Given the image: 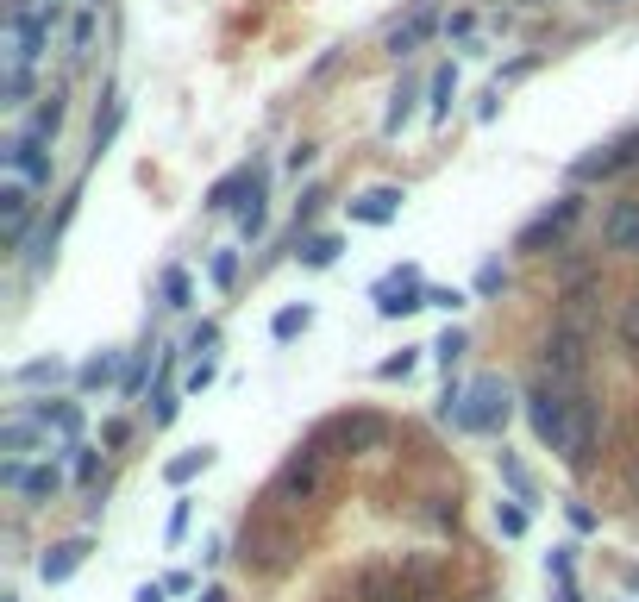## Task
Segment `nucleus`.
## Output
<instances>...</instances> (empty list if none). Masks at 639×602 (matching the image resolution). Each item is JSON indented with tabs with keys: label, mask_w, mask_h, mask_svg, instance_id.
I'll return each instance as SVG.
<instances>
[{
	"label": "nucleus",
	"mask_w": 639,
	"mask_h": 602,
	"mask_svg": "<svg viewBox=\"0 0 639 602\" xmlns=\"http://www.w3.org/2000/svg\"><path fill=\"white\" fill-rule=\"evenodd\" d=\"M577 396L583 389H558V383H539L527 396V421L539 433V446H552L564 465H571V446H577Z\"/></svg>",
	"instance_id": "obj_1"
},
{
	"label": "nucleus",
	"mask_w": 639,
	"mask_h": 602,
	"mask_svg": "<svg viewBox=\"0 0 639 602\" xmlns=\"http://www.w3.org/2000/svg\"><path fill=\"white\" fill-rule=\"evenodd\" d=\"M439 414L458 421L464 433H502L508 414H514V389L502 377H477V383H464L458 402H439Z\"/></svg>",
	"instance_id": "obj_2"
},
{
	"label": "nucleus",
	"mask_w": 639,
	"mask_h": 602,
	"mask_svg": "<svg viewBox=\"0 0 639 602\" xmlns=\"http://www.w3.org/2000/svg\"><path fill=\"white\" fill-rule=\"evenodd\" d=\"M295 546H301V534L289 521L276 515V508H257V515L245 521V534H239V559L251 565V571H264V577H276L282 565L295 559Z\"/></svg>",
	"instance_id": "obj_3"
},
{
	"label": "nucleus",
	"mask_w": 639,
	"mask_h": 602,
	"mask_svg": "<svg viewBox=\"0 0 639 602\" xmlns=\"http://www.w3.org/2000/svg\"><path fill=\"white\" fill-rule=\"evenodd\" d=\"M320 483H326V446H320V439H307V446H295V452H289V465L276 471L270 502H276V508L314 502V496H320Z\"/></svg>",
	"instance_id": "obj_4"
},
{
	"label": "nucleus",
	"mask_w": 639,
	"mask_h": 602,
	"mask_svg": "<svg viewBox=\"0 0 639 602\" xmlns=\"http://www.w3.org/2000/svg\"><path fill=\"white\" fill-rule=\"evenodd\" d=\"M0 164H7V176L32 182L38 195L57 182V151H51V138H38V132H26V126L7 132V145H0Z\"/></svg>",
	"instance_id": "obj_5"
},
{
	"label": "nucleus",
	"mask_w": 639,
	"mask_h": 602,
	"mask_svg": "<svg viewBox=\"0 0 639 602\" xmlns=\"http://www.w3.org/2000/svg\"><path fill=\"white\" fill-rule=\"evenodd\" d=\"M583 370H589V333H583V320H558V327L546 333V383L583 389Z\"/></svg>",
	"instance_id": "obj_6"
},
{
	"label": "nucleus",
	"mask_w": 639,
	"mask_h": 602,
	"mask_svg": "<svg viewBox=\"0 0 639 602\" xmlns=\"http://www.w3.org/2000/svg\"><path fill=\"white\" fill-rule=\"evenodd\" d=\"M38 233V189L19 176H0V245L19 251Z\"/></svg>",
	"instance_id": "obj_7"
},
{
	"label": "nucleus",
	"mask_w": 639,
	"mask_h": 602,
	"mask_svg": "<svg viewBox=\"0 0 639 602\" xmlns=\"http://www.w3.org/2000/svg\"><path fill=\"white\" fill-rule=\"evenodd\" d=\"M577 214H583V195H558L552 207H539V214L514 233V251H546V245H558V239L577 226Z\"/></svg>",
	"instance_id": "obj_8"
},
{
	"label": "nucleus",
	"mask_w": 639,
	"mask_h": 602,
	"mask_svg": "<svg viewBox=\"0 0 639 602\" xmlns=\"http://www.w3.org/2000/svg\"><path fill=\"white\" fill-rule=\"evenodd\" d=\"M0 483H7L13 496H26L32 508H44V502H57V496H63V465H57V458H44V465L7 458V465H0Z\"/></svg>",
	"instance_id": "obj_9"
},
{
	"label": "nucleus",
	"mask_w": 639,
	"mask_h": 602,
	"mask_svg": "<svg viewBox=\"0 0 639 602\" xmlns=\"http://www.w3.org/2000/svg\"><path fill=\"white\" fill-rule=\"evenodd\" d=\"M420 308H433V295H426L414 264H401V270H389L383 283H376V314H383V320H408Z\"/></svg>",
	"instance_id": "obj_10"
},
{
	"label": "nucleus",
	"mask_w": 639,
	"mask_h": 602,
	"mask_svg": "<svg viewBox=\"0 0 639 602\" xmlns=\"http://www.w3.org/2000/svg\"><path fill=\"white\" fill-rule=\"evenodd\" d=\"M314 439H320V446H345V452H376V446L389 439V421H383V414H370V408H358V414L326 421Z\"/></svg>",
	"instance_id": "obj_11"
},
{
	"label": "nucleus",
	"mask_w": 639,
	"mask_h": 602,
	"mask_svg": "<svg viewBox=\"0 0 639 602\" xmlns=\"http://www.w3.org/2000/svg\"><path fill=\"white\" fill-rule=\"evenodd\" d=\"M0 452H7V458H32V452H44V458H51V427H44L38 414H32L26 402H19V408L7 414V421H0Z\"/></svg>",
	"instance_id": "obj_12"
},
{
	"label": "nucleus",
	"mask_w": 639,
	"mask_h": 602,
	"mask_svg": "<svg viewBox=\"0 0 639 602\" xmlns=\"http://www.w3.org/2000/svg\"><path fill=\"white\" fill-rule=\"evenodd\" d=\"M433 32H445V19H439V7H414L408 19H395V26H389V38H383V51L401 63V57H414L420 51V44L426 38H433Z\"/></svg>",
	"instance_id": "obj_13"
},
{
	"label": "nucleus",
	"mask_w": 639,
	"mask_h": 602,
	"mask_svg": "<svg viewBox=\"0 0 639 602\" xmlns=\"http://www.w3.org/2000/svg\"><path fill=\"white\" fill-rule=\"evenodd\" d=\"M627 164H639V126H633L627 138H614V145H602L596 157H577L571 176H577V182H596V176H621Z\"/></svg>",
	"instance_id": "obj_14"
},
{
	"label": "nucleus",
	"mask_w": 639,
	"mask_h": 602,
	"mask_svg": "<svg viewBox=\"0 0 639 602\" xmlns=\"http://www.w3.org/2000/svg\"><path fill=\"white\" fill-rule=\"evenodd\" d=\"M88 552H94V540H88V534H76V540H57V546L38 559V577H44V584H69V577H76V571L88 565Z\"/></svg>",
	"instance_id": "obj_15"
},
{
	"label": "nucleus",
	"mask_w": 639,
	"mask_h": 602,
	"mask_svg": "<svg viewBox=\"0 0 639 602\" xmlns=\"http://www.w3.org/2000/svg\"><path fill=\"white\" fill-rule=\"evenodd\" d=\"M401 201H408V189H395V182H376V189H364L358 201H351V220L358 226H389L401 214Z\"/></svg>",
	"instance_id": "obj_16"
},
{
	"label": "nucleus",
	"mask_w": 639,
	"mask_h": 602,
	"mask_svg": "<svg viewBox=\"0 0 639 602\" xmlns=\"http://www.w3.org/2000/svg\"><path fill=\"white\" fill-rule=\"evenodd\" d=\"M94 38H101V7H76V19H69V63H88L94 57Z\"/></svg>",
	"instance_id": "obj_17"
},
{
	"label": "nucleus",
	"mask_w": 639,
	"mask_h": 602,
	"mask_svg": "<svg viewBox=\"0 0 639 602\" xmlns=\"http://www.w3.org/2000/svg\"><path fill=\"white\" fill-rule=\"evenodd\" d=\"M63 113H69V95H63V88H51V95H38L32 120H26V132H38V138H51V145H57V132H63Z\"/></svg>",
	"instance_id": "obj_18"
},
{
	"label": "nucleus",
	"mask_w": 639,
	"mask_h": 602,
	"mask_svg": "<svg viewBox=\"0 0 639 602\" xmlns=\"http://www.w3.org/2000/svg\"><path fill=\"white\" fill-rule=\"evenodd\" d=\"M257 176H264V170H251V164H245V170H232V176H220V182L207 189L201 207H207V214H226V207L239 201V195H251V182H257Z\"/></svg>",
	"instance_id": "obj_19"
},
{
	"label": "nucleus",
	"mask_w": 639,
	"mask_h": 602,
	"mask_svg": "<svg viewBox=\"0 0 639 602\" xmlns=\"http://www.w3.org/2000/svg\"><path fill=\"white\" fill-rule=\"evenodd\" d=\"M264 226H270V207H264V176H257V182H251V195L239 201V239L257 245V239H264Z\"/></svg>",
	"instance_id": "obj_20"
},
{
	"label": "nucleus",
	"mask_w": 639,
	"mask_h": 602,
	"mask_svg": "<svg viewBox=\"0 0 639 602\" xmlns=\"http://www.w3.org/2000/svg\"><path fill=\"white\" fill-rule=\"evenodd\" d=\"M426 107H433V120H452V101H458V63H439L433 69V82H426Z\"/></svg>",
	"instance_id": "obj_21"
},
{
	"label": "nucleus",
	"mask_w": 639,
	"mask_h": 602,
	"mask_svg": "<svg viewBox=\"0 0 639 602\" xmlns=\"http://www.w3.org/2000/svg\"><path fill=\"white\" fill-rule=\"evenodd\" d=\"M170 370H176V352H163V377H157V396H151V427H170L182 402H176V389H170Z\"/></svg>",
	"instance_id": "obj_22"
},
{
	"label": "nucleus",
	"mask_w": 639,
	"mask_h": 602,
	"mask_svg": "<svg viewBox=\"0 0 639 602\" xmlns=\"http://www.w3.org/2000/svg\"><path fill=\"white\" fill-rule=\"evenodd\" d=\"M339 251H345L339 233H307V239H301V264H307V270H333Z\"/></svg>",
	"instance_id": "obj_23"
},
{
	"label": "nucleus",
	"mask_w": 639,
	"mask_h": 602,
	"mask_svg": "<svg viewBox=\"0 0 639 602\" xmlns=\"http://www.w3.org/2000/svg\"><path fill=\"white\" fill-rule=\"evenodd\" d=\"M76 383H82V389H107V383H126V364H120V352H101V358H88V364L76 370Z\"/></svg>",
	"instance_id": "obj_24"
},
{
	"label": "nucleus",
	"mask_w": 639,
	"mask_h": 602,
	"mask_svg": "<svg viewBox=\"0 0 639 602\" xmlns=\"http://www.w3.org/2000/svg\"><path fill=\"white\" fill-rule=\"evenodd\" d=\"M26 408H32L51 433H69V439L82 433V408H76V402H26Z\"/></svg>",
	"instance_id": "obj_25"
},
{
	"label": "nucleus",
	"mask_w": 639,
	"mask_h": 602,
	"mask_svg": "<svg viewBox=\"0 0 639 602\" xmlns=\"http://www.w3.org/2000/svg\"><path fill=\"white\" fill-rule=\"evenodd\" d=\"M608 245H614V251H639V201H621V207H614Z\"/></svg>",
	"instance_id": "obj_26"
},
{
	"label": "nucleus",
	"mask_w": 639,
	"mask_h": 602,
	"mask_svg": "<svg viewBox=\"0 0 639 602\" xmlns=\"http://www.w3.org/2000/svg\"><path fill=\"white\" fill-rule=\"evenodd\" d=\"M414 101H420V82H408V76H401V88L389 95V113H383V132H389V138L414 120Z\"/></svg>",
	"instance_id": "obj_27"
},
{
	"label": "nucleus",
	"mask_w": 639,
	"mask_h": 602,
	"mask_svg": "<svg viewBox=\"0 0 639 602\" xmlns=\"http://www.w3.org/2000/svg\"><path fill=\"white\" fill-rule=\"evenodd\" d=\"M63 377H69V364H63V358H32V364H19V370H13V383H19V389H44V383H63Z\"/></svg>",
	"instance_id": "obj_28"
},
{
	"label": "nucleus",
	"mask_w": 639,
	"mask_h": 602,
	"mask_svg": "<svg viewBox=\"0 0 639 602\" xmlns=\"http://www.w3.org/2000/svg\"><path fill=\"white\" fill-rule=\"evenodd\" d=\"M307 327H314V308H307V301H295V308H282V314L270 320V339H276V345H289V339H301Z\"/></svg>",
	"instance_id": "obj_29"
},
{
	"label": "nucleus",
	"mask_w": 639,
	"mask_h": 602,
	"mask_svg": "<svg viewBox=\"0 0 639 602\" xmlns=\"http://www.w3.org/2000/svg\"><path fill=\"white\" fill-rule=\"evenodd\" d=\"M207 465H213V446H195V452H182V458H170V465H163V477H170L176 490H182V483H195V477H201Z\"/></svg>",
	"instance_id": "obj_30"
},
{
	"label": "nucleus",
	"mask_w": 639,
	"mask_h": 602,
	"mask_svg": "<svg viewBox=\"0 0 639 602\" xmlns=\"http://www.w3.org/2000/svg\"><path fill=\"white\" fill-rule=\"evenodd\" d=\"M464 345H470V339H464V327H445V333H439L433 345H426V352H433V358H439L445 370H452V364L464 358Z\"/></svg>",
	"instance_id": "obj_31"
},
{
	"label": "nucleus",
	"mask_w": 639,
	"mask_h": 602,
	"mask_svg": "<svg viewBox=\"0 0 639 602\" xmlns=\"http://www.w3.org/2000/svg\"><path fill=\"white\" fill-rule=\"evenodd\" d=\"M188 295H195L188 270H163V308H188Z\"/></svg>",
	"instance_id": "obj_32"
},
{
	"label": "nucleus",
	"mask_w": 639,
	"mask_h": 602,
	"mask_svg": "<svg viewBox=\"0 0 639 602\" xmlns=\"http://www.w3.org/2000/svg\"><path fill=\"white\" fill-rule=\"evenodd\" d=\"M207 276H213V289H232V283H239V251H213Z\"/></svg>",
	"instance_id": "obj_33"
},
{
	"label": "nucleus",
	"mask_w": 639,
	"mask_h": 602,
	"mask_svg": "<svg viewBox=\"0 0 639 602\" xmlns=\"http://www.w3.org/2000/svg\"><path fill=\"white\" fill-rule=\"evenodd\" d=\"M495 527H502L508 540H520V534H527V508H520V502H495Z\"/></svg>",
	"instance_id": "obj_34"
},
{
	"label": "nucleus",
	"mask_w": 639,
	"mask_h": 602,
	"mask_svg": "<svg viewBox=\"0 0 639 602\" xmlns=\"http://www.w3.org/2000/svg\"><path fill=\"white\" fill-rule=\"evenodd\" d=\"M502 289H508V270H502V258H489L477 270V295H502Z\"/></svg>",
	"instance_id": "obj_35"
},
{
	"label": "nucleus",
	"mask_w": 639,
	"mask_h": 602,
	"mask_svg": "<svg viewBox=\"0 0 639 602\" xmlns=\"http://www.w3.org/2000/svg\"><path fill=\"white\" fill-rule=\"evenodd\" d=\"M414 364H420V352H401V358H383V364H376V377H383V383H395V377H414Z\"/></svg>",
	"instance_id": "obj_36"
},
{
	"label": "nucleus",
	"mask_w": 639,
	"mask_h": 602,
	"mask_svg": "<svg viewBox=\"0 0 639 602\" xmlns=\"http://www.w3.org/2000/svg\"><path fill=\"white\" fill-rule=\"evenodd\" d=\"M213 377H220V364H213V358H195V364H188V383H182V389H195V396H201Z\"/></svg>",
	"instance_id": "obj_37"
},
{
	"label": "nucleus",
	"mask_w": 639,
	"mask_h": 602,
	"mask_svg": "<svg viewBox=\"0 0 639 602\" xmlns=\"http://www.w3.org/2000/svg\"><path fill=\"white\" fill-rule=\"evenodd\" d=\"M213 345H220V327H213V320H201V327L188 333V352H195V358H207Z\"/></svg>",
	"instance_id": "obj_38"
},
{
	"label": "nucleus",
	"mask_w": 639,
	"mask_h": 602,
	"mask_svg": "<svg viewBox=\"0 0 639 602\" xmlns=\"http://www.w3.org/2000/svg\"><path fill=\"white\" fill-rule=\"evenodd\" d=\"M533 69H539V57H514L502 76H495V88H508V82H520V76H533Z\"/></svg>",
	"instance_id": "obj_39"
},
{
	"label": "nucleus",
	"mask_w": 639,
	"mask_h": 602,
	"mask_svg": "<svg viewBox=\"0 0 639 602\" xmlns=\"http://www.w3.org/2000/svg\"><path fill=\"white\" fill-rule=\"evenodd\" d=\"M69 452H76V483H94V471H101V458H94L88 446H69Z\"/></svg>",
	"instance_id": "obj_40"
},
{
	"label": "nucleus",
	"mask_w": 639,
	"mask_h": 602,
	"mask_svg": "<svg viewBox=\"0 0 639 602\" xmlns=\"http://www.w3.org/2000/svg\"><path fill=\"white\" fill-rule=\"evenodd\" d=\"M621 339L633 345V352H639V295L627 301V314H621Z\"/></svg>",
	"instance_id": "obj_41"
},
{
	"label": "nucleus",
	"mask_w": 639,
	"mask_h": 602,
	"mask_svg": "<svg viewBox=\"0 0 639 602\" xmlns=\"http://www.w3.org/2000/svg\"><path fill=\"white\" fill-rule=\"evenodd\" d=\"M502 477L514 483V496H533V477H527V471H520V465H514V458H502Z\"/></svg>",
	"instance_id": "obj_42"
},
{
	"label": "nucleus",
	"mask_w": 639,
	"mask_h": 602,
	"mask_svg": "<svg viewBox=\"0 0 639 602\" xmlns=\"http://www.w3.org/2000/svg\"><path fill=\"white\" fill-rule=\"evenodd\" d=\"M188 521H195V508H188V502H176V508H170V546L188 534Z\"/></svg>",
	"instance_id": "obj_43"
},
{
	"label": "nucleus",
	"mask_w": 639,
	"mask_h": 602,
	"mask_svg": "<svg viewBox=\"0 0 639 602\" xmlns=\"http://www.w3.org/2000/svg\"><path fill=\"white\" fill-rule=\"evenodd\" d=\"M470 32H477V13H452V19H445V38H470Z\"/></svg>",
	"instance_id": "obj_44"
},
{
	"label": "nucleus",
	"mask_w": 639,
	"mask_h": 602,
	"mask_svg": "<svg viewBox=\"0 0 639 602\" xmlns=\"http://www.w3.org/2000/svg\"><path fill=\"white\" fill-rule=\"evenodd\" d=\"M546 565H552V577H558V584H571V546H558Z\"/></svg>",
	"instance_id": "obj_45"
},
{
	"label": "nucleus",
	"mask_w": 639,
	"mask_h": 602,
	"mask_svg": "<svg viewBox=\"0 0 639 602\" xmlns=\"http://www.w3.org/2000/svg\"><path fill=\"white\" fill-rule=\"evenodd\" d=\"M426 295H433V308H452V314L464 308V289H426Z\"/></svg>",
	"instance_id": "obj_46"
},
{
	"label": "nucleus",
	"mask_w": 639,
	"mask_h": 602,
	"mask_svg": "<svg viewBox=\"0 0 639 602\" xmlns=\"http://www.w3.org/2000/svg\"><path fill=\"white\" fill-rule=\"evenodd\" d=\"M126 439H132L126 421H107V427H101V446H126Z\"/></svg>",
	"instance_id": "obj_47"
},
{
	"label": "nucleus",
	"mask_w": 639,
	"mask_h": 602,
	"mask_svg": "<svg viewBox=\"0 0 639 602\" xmlns=\"http://www.w3.org/2000/svg\"><path fill=\"white\" fill-rule=\"evenodd\" d=\"M132 602H170V584H138Z\"/></svg>",
	"instance_id": "obj_48"
},
{
	"label": "nucleus",
	"mask_w": 639,
	"mask_h": 602,
	"mask_svg": "<svg viewBox=\"0 0 639 602\" xmlns=\"http://www.w3.org/2000/svg\"><path fill=\"white\" fill-rule=\"evenodd\" d=\"M314 157H320V151H314V145H295V151H289V170H295V176H301V170H307V164H314Z\"/></svg>",
	"instance_id": "obj_49"
},
{
	"label": "nucleus",
	"mask_w": 639,
	"mask_h": 602,
	"mask_svg": "<svg viewBox=\"0 0 639 602\" xmlns=\"http://www.w3.org/2000/svg\"><path fill=\"white\" fill-rule=\"evenodd\" d=\"M163 584H170V596H188V590H195V577H188V571H170Z\"/></svg>",
	"instance_id": "obj_50"
},
{
	"label": "nucleus",
	"mask_w": 639,
	"mask_h": 602,
	"mask_svg": "<svg viewBox=\"0 0 639 602\" xmlns=\"http://www.w3.org/2000/svg\"><path fill=\"white\" fill-rule=\"evenodd\" d=\"M571 527H577V534H589V527H596V515H589L583 502H571Z\"/></svg>",
	"instance_id": "obj_51"
},
{
	"label": "nucleus",
	"mask_w": 639,
	"mask_h": 602,
	"mask_svg": "<svg viewBox=\"0 0 639 602\" xmlns=\"http://www.w3.org/2000/svg\"><path fill=\"white\" fill-rule=\"evenodd\" d=\"M201 602H226V590H207V596H201Z\"/></svg>",
	"instance_id": "obj_52"
}]
</instances>
